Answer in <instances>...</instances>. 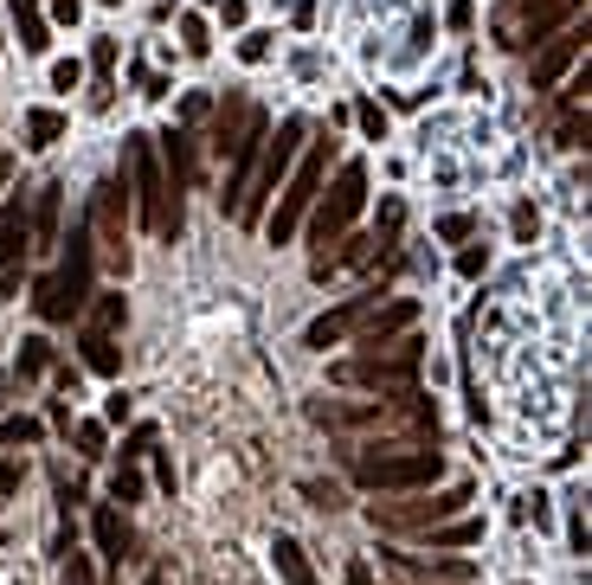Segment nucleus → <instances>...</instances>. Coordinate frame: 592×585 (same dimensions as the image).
Segmentation results:
<instances>
[{"mask_svg":"<svg viewBox=\"0 0 592 585\" xmlns=\"http://www.w3.org/2000/svg\"><path fill=\"white\" fill-rule=\"evenodd\" d=\"M309 418L316 425H329V432H361V438H387V444H406V438H438V412L425 400H412L406 393H393V400H361V405H309Z\"/></svg>","mask_w":592,"mask_h":585,"instance_id":"obj_1","label":"nucleus"},{"mask_svg":"<svg viewBox=\"0 0 592 585\" xmlns=\"http://www.w3.org/2000/svg\"><path fill=\"white\" fill-rule=\"evenodd\" d=\"M59 245H65V252H59V270L33 284L39 322H77V316L91 309V277H97V238H91V225L77 220L72 232H59Z\"/></svg>","mask_w":592,"mask_h":585,"instance_id":"obj_2","label":"nucleus"},{"mask_svg":"<svg viewBox=\"0 0 592 585\" xmlns=\"http://www.w3.org/2000/svg\"><path fill=\"white\" fill-rule=\"evenodd\" d=\"M123 168H129V193H136V213H142V232H155V238H181V193L168 187V174H161V155H155V136H129L123 142Z\"/></svg>","mask_w":592,"mask_h":585,"instance_id":"obj_3","label":"nucleus"},{"mask_svg":"<svg viewBox=\"0 0 592 585\" xmlns=\"http://www.w3.org/2000/svg\"><path fill=\"white\" fill-rule=\"evenodd\" d=\"M355 482L361 489H432L444 476V450H425V444H380V450H361L355 464Z\"/></svg>","mask_w":592,"mask_h":585,"instance_id":"obj_4","label":"nucleus"},{"mask_svg":"<svg viewBox=\"0 0 592 585\" xmlns=\"http://www.w3.org/2000/svg\"><path fill=\"white\" fill-rule=\"evenodd\" d=\"M303 136H309V123H303V116H284V123H277V136H264L258 168H252V181H245L239 206H232V220H239V225H264V200H271V193H277V181L296 168Z\"/></svg>","mask_w":592,"mask_h":585,"instance_id":"obj_5","label":"nucleus"},{"mask_svg":"<svg viewBox=\"0 0 592 585\" xmlns=\"http://www.w3.org/2000/svg\"><path fill=\"white\" fill-rule=\"evenodd\" d=\"M419 334H400V341H387V348H368V354H355V361H335L329 373L341 386H368V393H406L412 380H419Z\"/></svg>","mask_w":592,"mask_h":585,"instance_id":"obj_6","label":"nucleus"},{"mask_svg":"<svg viewBox=\"0 0 592 585\" xmlns=\"http://www.w3.org/2000/svg\"><path fill=\"white\" fill-rule=\"evenodd\" d=\"M329 155H335V142H309L303 155H296L290 187H284L277 213L264 220V232H271V245H290L296 232H303V220H309V206H316V193H323V181H329Z\"/></svg>","mask_w":592,"mask_h":585,"instance_id":"obj_7","label":"nucleus"},{"mask_svg":"<svg viewBox=\"0 0 592 585\" xmlns=\"http://www.w3.org/2000/svg\"><path fill=\"white\" fill-rule=\"evenodd\" d=\"M361 206H368V168H361V161H341L335 187L329 193H316V206H309V245L329 252L335 238L361 220Z\"/></svg>","mask_w":592,"mask_h":585,"instance_id":"obj_8","label":"nucleus"},{"mask_svg":"<svg viewBox=\"0 0 592 585\" xmlns=\"http://www.w3.org/2000/svg\"><path fill=\"white\" fill-rule=\"evenodd\" d=\"M573 13H580V0H503L496 20H489V33H496V45H509V52H528V45L554 39Z\"/></svg>","mask_w":592,"mask_h":585,"instance_id":"obj_9","label":"nucleus"},{"mask_svg":"<svg viewBox=\"0 0 592 585\" xmlns=\"http://www.w3.org/2000/svg\"><path fill=\"white\" fill-rule=\"evenodd\" d=\"M91 238H97V264H110V270H129V181L110 174V181H97L91 193Z\"/></svg>","mask_w":592,"mask_h":585,"instance_id":"obj_10","label":"nucleus"},{"mask_svg":"<svg viewBox=\"0 0 592 585\" xmlns=\"http://www.w3.org/2000/svg\"><path fill=\"white\" fill-rule=\"evenodd\" d=\"M464 502H471V482H451V489L419 496V502H368V521L387 528V534H425V528H438L451 514H464Z\"/></svg>","mask_w":592,"mask_h":585,"instance_id":"obj_11","label":"nucleus"},{"mask_svg":"<svg viewBox=\"0 0 592 585\" xmlns=\"http://www.w3.org/2000/svg\"><path fill=\"white\" fill-rule=\"evenodd\" d=\"M412 322H419V302H412V296H393L387 309L373 302L368 316H361V329H355V341H361V348H387V341H400V334H412Z\"/></svg>","mask_w":592,"mask_h":585,"instance_id":"obj_12","label":"nucleus"},{"mask_svg":"<svg viewBox=\"0 0 592 585\" xmlns=\"http://www.w3.org/2000/svg\"><path fill=\"white\" fill-rule=\"evenodd\" d=\"M580 45H586V33H580V26H560L554 39H541V59H535V91H554L560 77L573 72Z\"/></svg>","mask_w":592,"mask_h":585,"instance_id":"obj_13","label":"nucleus"},{"mask_svg":"<svg viewBox=\"0 0 592 585\" xmlns=\"http://www.w3.org/2000/svg\"><path fill=\"white\" fill-rule=\"evenodd\" d=\"M373 302H380V296H348V302H341V309H329V316H316V322H309V334H303V348H335V341H341V334H355L361 329V316H368Z\"/></svg>","mask_w":592,"mask_h":585,"instance_id":"obj_14","label":"nucleus"},{"mask_svg":"<svg viewBox=\"0 0 592 585\" xmlns=\"http://www.w3.org/2000/svg\"><path fill=\"white\" fill-rule=\"evenodd\" d=\"M155 155H161V174H168V187L181 193V187L200 181V155H193V129H168V136H155Z\"/></svg>","mask_w":592,"mask_h":585,"instance_id":"obj_15","label":"nucleus"},{"mask_svg":"<svg viewBox=\"0 0 592 585\" xmlns=\"http://www.w3.org/2000/svg\"><path fill=\"white\" fill-rule=\"evenodd\" d=\"M91 534H97V553H104L110 566L136 560V534H129V521H123L116 509H97V514H91Z\"/></svg>","mask_w":592,"mask_h":585,"instance_id":"obj_16","label":"nucleus"},{"mask_svg":"<svg viewBox=\"0 0 592 585\" xmlns=\"http://www.w3.org/2000/svg\"><path fill=\"white\" fill-rule=\"evenodd\" d=\"M59 206H65V187L45 181L39 187V206L27 213V225H33V245H27V252H52V245H59Z\"/></svg>","mask_w":592,"mask_h":585,"instance_id":"obj_17","label":"nucleus"},{"mask_svg":"<svg viewBox=\"0 0 592 585\" xmlns=\"http://www.w3.org/2000/svg\"><path fill=\"white\" fill-rule=\"evenodd\" d=\"M33 245V225H27V200H7L0 206V270H13Z\"/></svg>","mask_w":592,"mask_h":585,"instance_id":"obj_18","label":"nucleus"},{"mask_svg":"<svg viewBox=\"0 0 592 585\" xmlns=\"http://www.w3.org/2000/svg\"><path fill=\"white\" fill-rule=\"evenodd\" d=\"M245 116H252V104H245L239 91H232L220 110H213V155H220V161L239 148V136H245Z\"/></svg>","mask_w":592,"mask_h":585,"instance_id":"obj_19","label":"nucleus"},{"mask_svg":"<svg viewBox=\"0 0 592 585\" xmlns=\"http://www.w3.org/2000/svg\"><path fill=\"white\" fill-rule=\"evenodd\" d=\"M425 541H432V547H477L483 521L477 514H451V521H438V528H425Z\"/></svg>","mask_w":592,"mask_h":585,"instance_id":"obj_20","label":"nucleus"},{"mask_svg":"<svg viewBox=\"0 0 592 585\" xmlns=\"http://www.w3.org/2000/svg\"><path fill=\"white\" fill-rule=\"evenodd\" d=\"M77 348H84V366H91V373H104V380H116V373H123V354H116V341L110 334H77Z\"/></svg>","mask_w":592,"mask_h":585,"instance_id":"obj_21","label":"nucleus"},{"mask_svg":"<svg viewBox=\"0 0 592 585\" xmlns=\"http://www.w3.org/2000/svg\"><path fill=\"white\" fill-rule=\"evenodd\" d=\"M271 553H277V573H284V585H316V573H309V560H303V547H296L290 534H277V541H271Z\"/></svg>","mask_w":592,"mask_h":585,"instance_id":"obj_22","label":"nucleus"},{"mask_svg":"<svg viewBox=\"0 0 592 585\" xmlns=\"http://www.w3.org/2000/svg\"><path fill=\"white\" fill-rule=\"evenodd\" d=\"M13 20H20V45L27 52H45L52 39H45V13H39V0H13Z\"/></svg>","mask_w":592,"mask_h":585,"instance_id":"obj_23","label":"nucleus"},{"mask_svg":"<svg viewBox=\"0 0 592 585\" xmlns=\"http://www.w3.org/2000/svg\"><path fill=\"white\" fill-rule=\"evenodd\" d=\"M65 136V110H27V148H52Z\"/></svg>","mask_w":592,"mask_h":585,"instance_id":"obj_24","label":"nucleus"},{"mask_svg":"<svg viewBox=\"0 0 592 585\" xmlns=\"http://www.w3.org/2000/svg\"><path fill=\"white\" fill-rule=\"evenodd\" d=\"M123 316H129V309H123V296H97L84 329H91V334H116V329H123Z\"/></svg>","mask_w":592,"mask_h":585,"instance_id":"obj_25","label":"nucleus"},{"mask_svg":"<svg viewBox=\"0 0 592 585\" xmlns=\"http://www.w3.org/2000/svg\"><path fill=\"white\" fill-rule=\"evenodd\" d=\"M181 45L193 52V59H207V52H213V33H207V20H200V13H181Z\"/></svg>","mask_w":592,"mask_h":585,"instance_id":"obj_26","label":"nucleus"},{"mask_svg":"<svg viewBox=\"0 0 592 585\" xmlns=\"http://www.w3.org/2000/svg\"><path fill=\"white\" fill-rule=\"evenodd\" d=\"M110 496H116V502H142V470H136V464H123V470L110 476Z\"/></svg>","mask_w":592,"mask_h":585,"instance_id":"obj_27","label":"nucleus"},{"mask_svg":"<svg viewBox=\"0 0 592 585\" xmlns=\"http://www.w3.org/2000/svg\"><path fill=\"white\" fill-rule=\"evenodd\" d=\"M45 366H52V341H20V373H45Z\"/></svg>","mask_w":592,"mask_h":585,"instance_id":"obj_28","label":"nucleus"},{"mask_svg":"<svg viewBox=\"0 0 592 585\" xmlns=\"http://www.w3.org/2000/svg\"><path fill=\"white\" fill-rule=\"evenodd\" d=\"M72 438H77V450H84V457H104V425H97V418L72 425Z\"/></svg>","mask_w":592,"mask_h":585,"instance_id":"obj_29","label":"nucleus"},{"mask_svg":"<svg viewBox=\"0 0 592 585\" xmlns=\"http://www.w3.org/2000/svg\"><path fill=\"white\" fill-rule=\"evenodd\" d=\"M471 232H477V225H471V213H444V220H438V238H444V245H464Z\"/></svg>","mask_w":592,"mask_h":585,"instance_id":"obj_30","label":"nucleus"},{"mask_svg":"<svg viewBox=\"0 0 592 585\" xmlns=\"http://www.w3.org/2000/svg\"><path fill=\"white\" fill-rule=\"evenodd\" d=\"M355 123L368 129L373 142H387V110H380V104H355Z\"/></svg>","mask_w":592,"mask_h":585,"instance_id":"obj_31","label":"nucleus"},{"mask_svg":"<svg viewBox=\"0 0 592 585\" xmlns=\"http://www.w3.org/2000/svg\"><path fill=\"white\" fill-rule=\"evenodd\" d=\"M39 438V418H7L0 425V444H33Z\"/></svg>","mask_w":592,"mask_h":585,"instance_id":"obj_32","label":"nucleus"},{"mask_svg":"<svg viewBox=\"0 0 592 585\" xmlns=\"http://www.w3.org/2000/svg\"><path fill=\"white\" fill-rule=\"evenodd\" d=\"M239 59H245V65H264V59H271V33H245L239 39Z\"/></svg>","mask_w":592,"mask_h":585,"instance_id":"obj_33","label":"nucleus"},{"mask_svg":"<svg viewBox=\"0 0 592 585\" xmlns=\"http://www.w3.org/2000/svg\"><path fill=\"white\" fill-rule=\"evenodd\" d=\"M155 450V425H136L129 432V450H123V464H136V457H148Z\"/></svg>","mask_w":592,"mask_h":585,"instance_id":"obj_34","label":"nucleus"},{"mask_svg":"<svg viewBox=\"0 0 592 585\" xmlns=\"http://www.w3.org/2000/svg\"><path fill=\"white\" fill-rule=\"evenodd\" d=\"M91 65H97V77L116 72V39H97V45H91Z\"/></svg>","mask_w":592,"mask_h":585,"instance_id":"obj_35","label":"nucleus"},{"mask_svg":"<svg viewBox=\"0 0 592 585\" xmlns=\"http://www.w3.org/2000/svg\"><path fill=\"white\" fill-rule=\"evenodd\" d=\"M457 270H464V277H483V270H489V245H471V252L457 257Z\"/></svg>","mask_w":592,"mask_h":585,"instance_id":"obj_36","label":"nucleus"},{"mask_svg":"<svg viewBox=\"0 0 592 585\" xmlns=\"http://www.w3.org/2000/svg\"><path fill=\"white\" fill-rule=\"evenodd\" d=\"M444 20H451L457 33H471V26H477V7H471V0H451V13H444Z\"/></svg>","mask_w":592,"mask_h":585,"instance_id":"obj_37","label":"nucleus"},{"mask_svg":"<svg viewBox=\"0 0 592 585\" xmlns=\"http://www.w3.org/2000/svg\"><path fill=\"white\" fill-rule=\"evenodd\" d=\"M77 77H84V65H77V59H59V65H52V84H59V91H72Z\"/></svg>","mask_w":592,"mask_h":585,"instance_id":"obj_38","label":"nucleus"},{"mask_svg":"<svg viewBox=\"0 0 592 585\" xmlns=\"http://www.w3.org/2000/svg\"><path fill=\"white\" fill-rule=\"evenodd\" d=\"M136 84H142V97H168V77L148 72V65H136Z\"/></svg>","mask_w":592,"mask_h":585,"instance_id":"obj_39","label":"nucleus"},{"mask_svg":"<svg viewBox=\"0 0 592 585\" xmlns=\"http://www.w3.org/2000/svg\"><path fill=\"white\" fill-rule=\"evenodd\" d=\"M65 585H97V579H91V560H84V553H72V560H65Z\"/></svg>","mask_w":592,"mask_h":585,"instance_id":"obj_40","label":"nucleus"},{"mask_svg":"<svg viewBox=\"0 0 592 585\" xmlns=\"http://www.w3.org/2000/svg\"><path fill=\"white\" fill-rule=\"evenodd\" d=\"M77 13H84V0H52V20L59 26H77Z\"/></svg>","mask_w":592,"mask_h":585,"instance_id":"obj_41","label":"nucleus"},{"mask_svg":"<svg viewBox=\"0 0 592 585\" xmlns=\"http://www.w3.org/2000/svg\"><path fill=\"white\" fill-rule=\"evenodd\" d=\"M535 225H541L535 220V206H516V238H535Z\"/></svg>","mask_w":592,"mask_h":585,"instance_id":"obj_42","label":"nucleus"},{"mask_svg":"<svg viewBox=\"0 0 592 585\" xmlns=\"http://www.w3.org/2000/svg\"><path fill=\"white\" fill-rule=\"evenodd\" d=\"M220 20L225 26H245V0H220Z\"/></svg>","mask_w":592,"mask_h":585,"instance_id":"obj_43","label":"nucleus"},{"mask_svg":"<svg viewBox=\"0 0 592 585\" xmlns=\"http://www.w3.org/2000/svg\"><path fill=\"white\" fill-rule=\"evenodd\" d=\"M20 476H27L20 464H0V496H13V489H20Z\"/></svg>","mask_w":592,"mask_h":585,"instance_id":"obj_44","label":"nucleus"},{"mask_svg":"<svg viewBox=\"0 0 592 585\" xmlns=\"http://www.w3.org/2000/svg\"><path fill=\"white\" fill-rule=\"evenodd\" d=\"M341 585H373V573H368V566H348V579H341Z\"/></svg>","mask_w":592,"mask_h":585,"instance_id":"obj_45","label":"nucleus"},{"mask_svg":"<svg viewBox=\"0 0 592 585\" xmlns=\"http://www.w3.org/2000/svg\"><path fill=\"white\" fill-rule=\"evenodd\" d=\"M142 585H175V579H168V573H148V579Z\"/></svg>","mask_w":592,"mask_h":585,"instance_id":"obj_46","label":"nucleus"},{"mask_svg":"<svg viewBox=\"0 0 592 585\" xmlns=\"http://www.w3.org/2000/svg\"><path fill=\"white\" fill-rule=\"evenodd\" d=\"M0 181H7V161H0Z\"/></svg>","mask_w":592,"mask_h":585,"instance_id":"obj_47","label":"nucleus"},{"mask_svg":"<svg viewBox=\"0 0 592 585\" xmlns=\"http://www.w3.org/2000/svg\"><path fill=\"white\" fill-rule=\"evenodd\" d=\"M104 7H123V0H104Z\"/></svg>","mask_w":592,"mask_h":585,"instance_id":"obj_48","label":"nucleus"},{"mask_svg":"<svg viewBox=\"0 0 592 585\" xmlns=\"http://www.w3.org/2000/svg\"><path fill=\"white\" fill-rule=\"evenodd\" d=\"M207 7H220V0H207Z\"/></svg>","mask_w":592,"mask_h":585,"instance_id":"obj_49","label":"nucleus"}]
</instances>
